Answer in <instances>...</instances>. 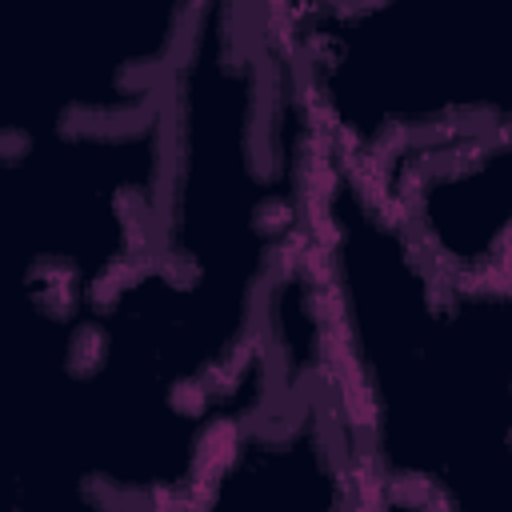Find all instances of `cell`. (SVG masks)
Masks as SVG:
<instances>
[{
  "label": "cell",
  "mask_w": 512,
  "mask_h": 512,
  "mask_svg": "<svg viewBox=\"0 0 512 512\" xmlns=\"http://www.w3.org/2000/svg\"><path fill=\"white\" fill-rule=\"evenodd\" d=\"M160 108L0 148V296L96 300L156 244Z\"/></svg>",
  "instance_id": "3957f363"
},
{
  "label": "cell",
  "mask_w": 512,
  "mask_h": 512,
  "mask_svg": "<svg viewBox=\"0 0 512 512\" xmlns=\"http://www.w3.org/2000/svg\"><path fill=\"white\" fill-rule=\"evenodd\" d=\"M316 140L368 180L512 128L500 36L472 8L268 4Z\"/></svg>",
  "instance_id": "7a4b0ae2"
},
{
  "label": "cell",
  "mask_w": 512,
  "mask_h": 512,
  "mask_svg": "<svg viewBox=\"0 0 512 512\" xmlns=\"http://www.w3.org/2000/svg\"><path fill=\"white\" fill-rule=\"evenodd\" d=\"M192 4L0 8V148L160 108Z\"/></svg>",
  "instance_id": "277c9868"
},
{
  "label": "cell",
  "mask_w": 512,
  "mask_h": 512,
  "mask_svg": "<svg viewBox=\"0 0 512 512\" xmlns=\"http://www.w3.org/2000/svg\"><path fill=\"white\" fill-rule=\"evenodd\" d=\"M364 512H432V508L424 500H416V496H404V492H388V488L368 484Z\"/></svg>",
  "instance_id": "8992f818"
},
{
  "label": "cell",
  "mask_w": 512,
  "mask_h": 512,
  "mask_svg": "<svg viewBox=\"0 0 512 512\" xmlns=\"http://www.w3.org/2000/svg\"><path fill=\"white\" fill-rule=\"evenodd\" d=\"M372 184L444 280H512V128L428 148Z\"/></svg>",
  "instance_id": "5b68a950"
},
{
  "label": "cell",
  "mask_w": 512,
  "mask_h": 512,
  "mask_svg": "<svg viewBox=\"0 0 512 512\" xmlns=\"http://www.w3.org/2000/svg\"><path fill=\"white\" fill-rule=\"evenodd\" d=\"M304 264L368 484L432 512H512V280H444L376 184L320 140Z\"/></svg>",
  "instance_id": "6da1fadb"
}]
</instances>
